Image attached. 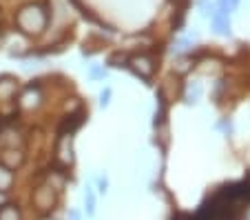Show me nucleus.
<instances>
[{"mask_svg":"<svg viewBox=\"0 0 250 220\" xmlns=\"http://www.w3.org/2000/svg\"><path fill=\"white\" fill-rule=\"evenodd\" d=\"M47 9L38 2H29V5L20 7L18 14H16V24L24 36H40L47 29Z\"/></svg>","mask_w":250,"mask_h":220,"instance_id":"obj_1","label":"nucleus"},{"mask_svg":"<svg viewBox=\"0 0 250 220\" xmlns=\"http://www.w3.org/2000/svg\"><path fill=\"white\" fill-rule=\"evenodd\" d=\"M56 160L60 167H71L73 165V136L60 134L56 143Z\"/></svg>","mask_w":250,"mask_h":220,"instance_id":"obj_2","label":"nucleus"},{"mask_svg":"<svg viewBox=\"0 0 250 220\" xmlns=\"http://www.w3.org/2000/svg\"><path fill=\"white\" fill-rule=\"evenodd\" d=\"M33 205L40 211H51L56 207V189H51L49 185H42L33 192Z\"/></svg>","mask_w":250,"mask_h":220,"instance_id":"obj_3","label":"nucleus"},{"mask_svg":"<svg viewBox=\"0 0 250 220\" xmlns=\"http://www.w3.org/2000/svg\"><path fill=\"white\" fill-rule=\"evenodd\" d=\"M126 67H131L140 78L148 80V78L153 76V72H155V62H153L151 56H144V53H142V56H133L131 60L126 62Z\"/></svg>","mask_w":250,"mask_h":220,"instance_id":"obj_4","label":"nucleus"},{"mask_svg":"<svg viewBox=\"0 0 250 220\" xmlns=\"http://www.w3.org/2000/svg\"><path fill=\"white\" fill-rule=\"evenodd\" d=\"M40 102H42V91H40V87L29 85L27 89L20 94L18 105H20V109H36Z\"/></svg>","mask_w":250,"mask_h":220,"instance_id":"obj_5","label":"nucleus"},{"mask_svg":"<svg viewBox=\"0 0 250 220\" xmlns=\"http://www.w3.org/2000/svg\"><path fill=\"white\" fill-rule=\"evenodd\" d=\"M0 158H2V165H5V167H9L11 171H14V169H18L20 165L24 163V153L20 147H5V151H2Z\"/></svg>","mask_w":250,"mask_h":220,"instance_id":"obj_6","label":"nucleus"},{"mask_svg":"<svg viewBox=\"0 0 250 220\" xmlns=\"http://www.w3.org/2000/svg\"><path fill=\"white\" fill-rule=\"evenodd\" d=\"M18 91V78L14 76H0V100H9Z\"/></svg>","mask_w":250,"mask_h":220,"instance_id":"obj_7","label":"nucleus"},{"mask_svg":"<svg viewBox=\"0 0 250 220\" xmlns=\"http://www.w3.org/2000/svg\"><path fill=\"white\" fill-rule=\"evenodd\" d=\"M212 27H215V31L222 36L230 34V20H228V14H224V11H212Z\"/></svg>","mask_w":250,"mask_h":220,"instance_id":"obj_8","label":"nucleus"},{"mask_svg":"<svg viewBox=\"0 0 250 220\" xmlns=\"http://www.w3.org/2000/svg\"><path fill=\"white\" fill-rule=\"evenodd\" d=\"M82 122H84V111H78V114L69 116V118H66L64 122H62L60 134H73V131H76Z\"/></svg>","mask_w":250,"mask_h":220,"instance_id":"obj_9","label":"nucleus"},{"mask_svg":"<svg viewBox=\"0 0 250 220\" xmlns=\"http://www.w3.org/2000/svg\"><path fill=\"white\" fill-rule=\"evenodd\" d=\"M14 185V171L5 165H0V192H9Z\"/></svg>","mask_w":250,"mask_h":220,"instance_id":"obj_10","label":"nucleus"},{"mask_svg":"<svg viewBox=\"0 0 250 220\" xmlns=\"http://www.w3.org/2000/svg\"><path fill=\"white\" fill-rule=\"evenodd\" d=\"M0 143L5 145V147H20L22 145V136H20V131H5L2 134V138H0Z\"/></svg>","mask_w":250,"mask_h":220,"instance_id":"obj_11","label":"nucleus"},{"mask_svg":"<svg viewBox=\"0 0 250 220\" xmlns=\"http://www.w3.org/2000/svg\"><path fill=\"white\" fill-rule=\"evenodd\" d=\"M0 220H20V209L16 205L5 202V205L0 207Z\"/></svg>","mask_w":250,"mask_h":220,"instance_id":"obj_12","label":"nucleus"},{"mask_svg":"<svg viewBox=\"0 0 250 220\" xmlns=\"http://www.w3.org/2000/svg\"><path fill=\"white\" fill-rule=\"evenodd\" d=\"M49 187L56 189V192H62V189H64V176H62V171H51L49 173Z\"/></svg>","mask_w":250,"mask_h":220,"instance_id":"obj_13","label":"nucleus"},{"mask_svg":"<svg viewBox=\"0 0 250 220\" xmlns=\"http://www.w3.org/2000/svg\"><path fill=\"white\" fill-rule=\"evenodd\" d=\"M111 65V67H126V62H128V58L124 56L122 51H115V53H111L109 56V60H106Z\"/></svg>","mask_w":250,"mask_h":220,"instance_id":"obj_14","label":"nucleus"},{"mask_svg":"<svg viewBox=\"0 0 250 220\" xmlns=\"http://www.w3.org/2000/svg\"><path fill=\"white\" fill-rule=\"evenodd\" d=\"M84 205H86V214L93 216L95 214V196H93V189H91V187H86V192H84Z\"/></svg>","mask_w":250,"mask_h":220,"instance_id":"obj_15","label":"nucleus"},{"mask_svg":"<svg viewBox=\"0 0 250 220\" xmlns=\"http://www.w3.org/2000/svg\"><path fill=\"white\" fill-rule=\"evenodd\" d=\"M217 5H219V11L230 14V11H235L239 7V0H217Z\"/></svg>","mask_w":250,"mask_h":220,"instance_id":"obj_16","label":"nucleus"},{"mask_svg":"<svg viewBox=\"0 0 250 220\" xmlns=\"http://www.w3.org/2000/svg\"><path fill=\"white\" fill-rule=\"evenodd\" d=\"M202 94V87L195 82V85H188V94H186V102H195L197 100V96Z\"/></svg>","mask_w":250,"mask_h":220,"instance_id":"obj_17","label":"nucleus"},{"mask_svg":"<svg viewBox=\"0 0 250 220\" xmlns=\"http://www.w3.org/2000/svg\"><path fill=\"white\" fill-rule=\"evenodd\" d=\"M199 9H202V16H212V2L210 0H199Z\"/></svg>","mask_w":250,"mask_h":220,"instance_id":"obj_18","label":"nucleus"},{"mask_svg":"<svg viewBox=\"0 0 250 220\" xmlns=\"http://www.w3.org/2000/svg\"><path fill=\"white\" fill-rule=\"evenodd\" d=\"M109 98H111V89H104L102 96H100V105L106 107V105H109Z\"/></svg>","mask_w":250,"mask_h":220,"instance_id":"obj_19","label":"nucleus"},{"mask_svg":"<svg viewBox=\"0 0 250 220\" xmlns=\"http://www.w3.org/2000/svg\"><path fill=\"white\" fill-rule=\"evenodd\" d=\"M188 69H190V62L188 60H180V62H177V72H180V73L188 72Z\"/></svg>","mask_w":250,"mask_h":220,"instance_id":"obj_20","label":"nucleus"},{"mask_svg":"<svg viewBox=\"0 0 250 220\" xmlns=\"http://www.w3.org/2000/svg\"><path fill=\"white\" fill-rule=\"evenodd\" d=\"M91 78H104V69L102 67H93L91 69Z\"/></svg>","mask_w":250,"mask_h":220,"instance_id":"obj_21","label":"nucleus"},{"mask_svg":"<svg viewBox=\"0 0 250 220\" xmlns=\"http://www.w3.org/2000/svg\"><path fill=\"white\" fill-rule=\"evenodd\" d=\"M219 129H224V131H230L232 129V124H230V120H222V122L217 124Z\"/></svg>","mask_w":250,"mask_h":220,"instance_id":"obj_22","label":"nucleus"},{"mask_svg":"<svg viewBox=\"0 0 250 220\" xmlns=\"http://www.w3.org/2000/svg\"><path fill=\"white\" fill-rule=\"evenodd\" d=\"M69 220H82L80 218V211H78V209H71L69 211Z\"/></svg>","mask_w":250,"mask_h":220,"instance_id":"obj_23","label":"nucleus"},{"mask_svg":"<svg viewBox=\"0 0 250 220\" xmlns=\"http://www.w3.org/2000/svg\"><path fill=\"white\" fill-rule=\"evenodd\" d=\"M98 187H100V192H106V178H100V180H98Z\"/></svg>","mask_w":250,"mask_h":220,"instance_id":"obj_24","label":"nucleus"},{"mask_svg":"<svg viewBox=\"0 0 250 220\" xmlns=\"http://www.w3.org/2000/svg\"><path fill=\"white\" fill-rule=\"evenodd\" d=\"M7 202V192H0V207Z\"/></svg>","mask_w":250,"mask_h":220,"instance_id":"obj_25","label":"nucleus"},{"mask_svg":"<svg viewBox=\"0 0 250 220\" xmlns=\"http://www.w3.org/2000/svg\"><path fill=\"white\" fill-rule=\"evenodd\" d=\"M42 220H51V218H42Z\"/></svg>","mask_w":250,"mask_h":220,"instance_id":"obj_26","label":"nucleus"}]
</instances>
